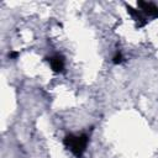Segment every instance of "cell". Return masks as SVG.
Returning a JSON list of instances; mask_svg holds the SVG:
<instances>
[{"instance_id": "cell-3", "label": "cell", "mask_w": 158, "mask_h": 158, "mask_svg": "<svg viewBox=\"0 0 158 158\" xmlns=\"http://www.w3.org/2000/svg\"><path fill=\"white\" fill-rule=\"evenodd\" d=\"M48 60H49L51 68H52L54 72L59 73V72H62V70L64 69V59H63L60 56H53V57H51Z\"/></svg>"}, {"instance_id": "cell-2", "label": "cell", "mask_w": 158, "mask_h": 158, "mask_svg": "<svg viewBox=\"0 0 158 158\" xmlns=\"http://www.w3.org/2000/svg\"><path fill=\"white\" fill-rule=\"evenodd\" d=\"M138 7H141V10L147 14L148 16L152 17H158V6L154 5L153 2H147V1H138Z\"/></svg>"}, {"instance_id": "cell-5", "label": "cell", "mask_w": 158, "mask_h": 158, "mask_svg": "<svg viewBox=\"0 0 158 158\" xmlns=\"http://www.w3.org/2000/svg\"><path fill=\"white\" fill-rule=\"evenodd\" d=\"M112 59H114V63H116V64L121 63V62H122V56H121V53H116Z\"/></svg>"}, {"instance_id": "cell-1", "label": "cell", "mask_w": 158, "mask_h": 158, "mask_svg": "<svg viewBox=\"0 0 158 158\" xmlns=\"http://www.w3.org/2000/svg\"><path fill=\"white\" fill-rule=\"evenodd\" d=\"M64 144L74 156H77L79 158V157L83 156V153L86 149L88 136L86 135H79V136L69 135L64 138Z\"/></svg>"}, {"instance_id": "cell-4", "label": "cell", "mask_w": 158, "mask_h": 158, "mask_svg": "<svg viewBox=\"0 0 158 158\" xmlns=\"http://www.w3.org/2000/svg\"><path fill=\"white\" fill-rule=\"evenodd\" d=\"M127 11L131 14V16L135 19V21L139 25V26H143V25H146V20H144V17L139 14V11L138 10H135V9H132L131 6H127Z\"/></svg>"}]
</instances>
